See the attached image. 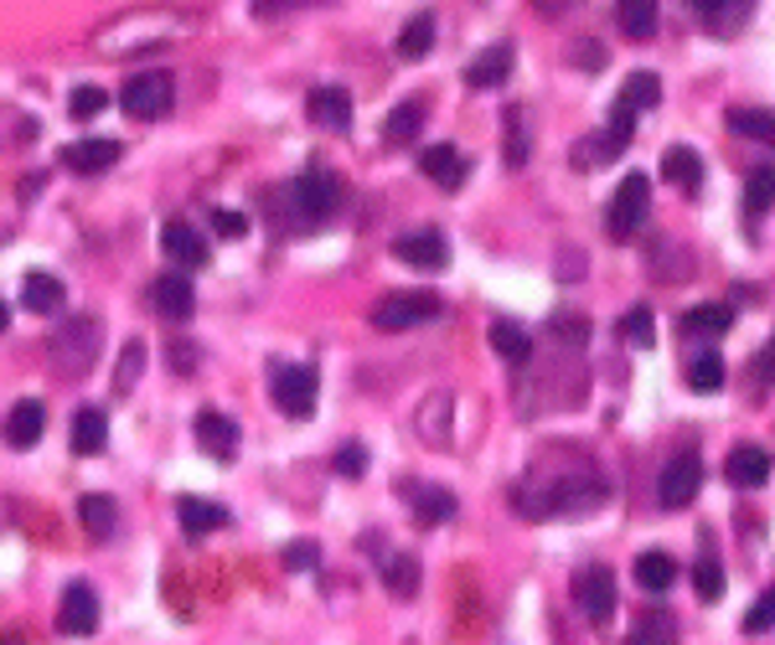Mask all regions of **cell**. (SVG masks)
<instances>
[{"mask_svg": "<svg viewBox=\"0 0 775 645\" xmlns=\"http://www.w3.org/2000/svg\"><path fill=\"white\" fill-rule=\"evenodd\" d=\"M171 362H177V372H192V367H197V346H186V341H181V346H171Z\"/></svg>", "mask_w": 775, "mask_h": 645, "instance_id": "56", "label": "cell"}, {"mask_svg": "<svg viewBox=\"0 0 775 645\" xmlns=\"http://www.w3.org/2000/svg\"><path fill=\"white\" fill-rule=\"evenodd\" d=\"M388 248H393V258L409 264V269H445V264H450V243H445V233H435V228L398 233Z\"/></svg>", "mask_w": 775, "mask_h": 645, "instance_id": "12", "label": "cell"}, {"mask_svg": "<svg viewBox=\"0 0 775 645\" xmlns=\"http://www.w3.org/2000/svg\"><path fill=\"white\" fill-rule=\"evenodd\" d=\"M120 104H124V114H135V119H160V114H171V104H177V83H171L166 68H145L135 78H124Z\"/></svg>", "mask_w": 775, "mask_h": 645, "instance_id": "7", "label": "cell"}, {"mask_svg": "<svg viewBox=\"0 0 775 645\" xmlns=\"http://www.w3.org/2000/svg\"><path fill=\"white\" fill-rule=\"evenodd\" d=\"M574 605L590 625H610L616 620V573L605 563H590L574 573Z\"/></svg>", "mask_w": 775, "mask_h": 645, "instance_id": "8", "label": "cell"}, {"mask_svg": "<svg viewBox=\"0 0 775 645\" xmlns=\"http://www.w3.org/2000/svg\"><path fill=\"white\" fill-rule=\"evenodd\" d=\"M662 181H673L682 186L688 196L703 192V156H698L693 145H673L667 156H662Z\"/></svg>", "mask_w": 775, "mask_h": 645, "instance_id": "26", "label": "cell"}, {"mask_svg": "<svg viewBox=\"0 0 775 645\" xmlns=\"http://www.w3.org/2000/svg\"><path fill=\"white\" fill-rule=\"evenodd\" d=\"M403 501L419 511V522H424V527H445V522L456 516V496H450V490H439V486H429V480L403 486Z\"/></svg>", "mask_w": 775, "mask_h": 645, "instance_id": "21", "label": "cell"}, {"mask_svg": "<svg viewBox=\"0 0 775 645\" xmlns=\"http://www.w3.org/2000/svg\"><path fill=\"white\" fill-rule=\"evenodd\" d=\"M512 62H517L512 41H492L486 52H476V58H471V68H465V83H471V88H501V83L512 78Z\"/></svg>", "mask_w": 775, "mask_h": 645, "instance_id": "16", "label": "cell"}, {"mask_svg": "<svg viewBox=\"0 0 775 645\" xmlns=\"http://www.w3.org/2000/svg\"><path fill=\"white\" fill-rule=\"evenodd\" d=\"M698 490H703V454H693V450L673 454V460L662 465V480H656V501H662V511L693 507Z\"/></svg>", "mask_w": 775, "mask_h": 645, "instance_id": "9", "label": "cell"}, {"mask_svg": "<svg viewBox=\"0 0 775 645\" xmlns=\"http://www.w3.org/2000/svg\"><path fill=\"white\" fill-rule=\"evenodd\" d=\"M269 398L284 418H311L320 398V372L311 362H275L269 367Z\"/></svg>", "mask_w": 775, "mask_h": 645, "instance_id": "5", "label": "cell"}, {"mask_svg": "<svg viewBox=\"0 0 775 645\" xmlns=\"http://www.w3.org/2000/svg\"><path fill=\"white\" fill-rule=\"evenodd\" d=\"M150 300H156V315H166V320H192L197 315V290H192V279L181 275H160L156 290H150Z\"/></svg>", "mask_w": 775, "mask_h": 645, "instance_id": "14", "label": "cell"}, {"mask_svg": "<svg viewBox=\"0 0 775 645\" xmlns=\"http://www.w3.org/2000/svg\"><path fill=\"white\" fill-rule=\"evenodd\" d=\"M337 470L347 475V480H358L362 470H367V450H362L358 439H352V445H341V450H337Z\"/></svg>", "mask_w": 775, "mask_h": 645, "instance_id": "49", "label": "cell"}, {"mask_svg": "<svg viewBox=\"0 0 775 645\" xmlns=\"http://www.w3.org/2000/svg\"><path fill=\"white\" fill-rule=\"evenodd\" d=\"M177 516H181V532H186V537H207V532L228 527V507H218V501H202V496H181Z\"/></svg>", "mask_w": 775, "mask_h": 645, "instance_id": "24", "label": "cell"}, {"mask_svg": "<svg viewBox=\"0 0 775 645\" xmlns=\"http://www.w3.org/2000/svg\"><path fill=\"white\" fill-rule=\"evenodd\" d=\"M616 26L631 41H646L656 32V0H616Z\"/></svg>", "mask_w": 775, "mask_h": 645, "instance_id": "31", "label": "cell"}, {"mask_svg": "<svg viewBox=\"0 0 775 645\" xmlns=\"http://www.w3.org/2000/svg\"><path fill=\"white\" fill-rule=\"evenodd\" d=\"M419 171H424L429 181H439V186H450V192H456L460 181L471 177V160L460 156L456 145H424V150H419Z\"/></svg>", "mask_w": 775, "mask_h": 645, "instance_id": "18", "label": "cell"}, {"mask_svg": "<svg viewBox=\"0 0 775 645\" xmlns=\"http://www.w3.org/2000/svg\"><path fill=\"white\" fill-rule=\"evenodd\" d=\"M450 392H435V413L424 418V429H429V445H445V413H450Z\"/></svg>", "mask_w": 775, "mask_h": 645, "instance_id": "52", "label": "cell"}, {"mask_svg": "<svg viewBox=\"0 0 775 645\" xmlns=\"http://www.w3.org/2000/svg\"><path fill=\"white\" fill-rule=\"evenodd\" d=\"M62 300H68V290H62L58 275H26V290H21V305L32 315H52L62 311Z\"/></svg>", "mask_w": 775, "mask_h": 645, "instance_id": "30", "label": "cell"}, {"mask_svg": "<svg viewBox=\"0 0 775 645\" xmlns=\"http://www.w3.org/2000/svg\"><path fill=\"white\" fill-rule=\"evenodd\" d=\"M724 480L739 490H760L765 480H771V454L760 450V445H739V450H729V460H724Z\"/></svg>", "mask_w": 775, "mask_h": 645, "instance_id": "17", "label": "cell"}, {"mask_svg": "<svg viewBox=\"0 0 775 645\" xmlns=\"http://www.w3.org/2000/svg\"><path fill=\"white\" fill-rule=\"evenodd\" d=\"M279 563L290 568V573H311V568L320 563V543H311V537H295V543H284V548H279Z\"/></svg>", "mask_w": 775, "mask_h": 645, "instance_id": "45", "label": "cell"}, {"mask_svg": "<svg viewBox=\"0 0 775 645\" xmlns=\"http://www.w3.org/2000/svg\"><path fill=\"white\" fill-rule=\"evenodd\" d=\"M424 119H429L424 98H403V104H393L388 119H383V139H388V145H414V139L424 135Z\"/></svg>", "mask_w": 775, "mask_h": 645, "instance_id": "23", "label": "cell"}, {"mask_svg": "<svg viewBox=\"0 0 775 645\" xmlns=\"http://www.w3.org/2000/svg\"><path fill=\"white\" fill-rule=\"evenodd\" d=\"M47 429V409H41V398H21L16 409L5 413V445L11 450H32Z\"/></svg>", "mask_w": 775, "mask_h": 645, "instance_id": "19", "label": "cell"}, {"mask_svg": "<svg viewBox=\"0 0 775 645\" xmlns=\"http://www.w3.org/2000/svg\"><path fill=\"white\" fill-rule=\"evenodd\" d=\"M197 445L207 454H218V460H233V454H239V424L218 409H202L197 413Z\"/></svg>", "mask_w": 775, "mask_h": 645, "instance_id": "20", "label": "cell"}, {"mask_svg": "<svg viewBox=\"0 0 775 645\" xmlns=\"http://www.w3.org/2000/svg\"><path fill=\"white\" fill-rule=\"evenodd\" d=\"M104 104H109V94H104L99 83H78V88L68 94V114H73V119H94V114H104Z\"/></svg>", "mask_w": 775, "mask_h": 645, "instance_id": "44", "label": "cell"}, {"mask_svg": "<svg viewBox=\"0 0 775 645\" xmlns=\"http://www.w3.org/2000/svg\"><path fill=\"white\" fill-rule=\"evenodd\" d=\"M140 367H145V341H130V352H124L120 372H114V388H120V392L135 388V382H140Z\"/></svg>", "mask_w": 775, "mask_h": 645, "instance_id": "48", "label": "cell"}, {"mask_svg": "<svg viewBox=\"0 0 775 645\" xmlns=\"http://www.w3.org/2000/svg\"><path fill=\"white\" fill-rule=\"evenodd\" d=\"M501 119H507V166L522 171V166H528V150H533V139H528V114H522V104H512Z\"/></svg>", "mask_w": 775, "mask_h": 645, "instance_id": "38", "label": "cell"}, {"mask_svg": "<svg viewBox=\"0 0 775 645\" xmlns=\"http://www.w3.org/2000/svg\"><path fill=\"white\" fill-rule=\"evenodd\" d=\"M114 160H120V139H73V145H62V166L78 171V177H104Z\"/></svg>", "mask_w": 775, "mask_h": 645, "instance_id": "15", "label": "cell"}, {"mask_svg": "<svg viewBox=\"0 0 775 645\" xmlns=\"http://www.w3.org/2000/svg\"><path fill=\"white\" fill-rule=\"evenodd\" d=\"M626 645H677V625L667 614H646V620L626 635Z\"/></svg>", "mask_w": 775, "mask_h": 645, "instance_id": "43", "label": "cell"}, {"mask_svg": "<svg viewBox=\"0 0 775 645\" xmlns=\"http://www.w3.org/2000/svg\"><path fill=\"white\" fill-rule=\"evenodd\" d=\"M620 150H626V145H620V139L605 130V135H584V139H579L574 156H569V160H574L579 171H595V166H610Z\"/></svg>", "mask_w": 775, "mask_h": 645, "instance_id": "35", "label": "cell"}, {"mask_svg": "<svg viewBox=\"0 0 775 645\" xmlns=\"http://www.w3.org/2000/svg\"><path fill=\"white\" fill-rule=\"evenodd\" d=\"M775 207V166H760V171H750V181H744V212L760 217Z\"/></svg>", "mask_w": 775, "mask_h": 645, "instance_id": "39", "label": "cell"}, {"mask_svg": "<svg viewBox=\"0 0 775 645\" xmlns=\"http://www.w3.org/2000/svg\"><path fill=\"white\" fill-rule=\"evenodd\" d=\"M688 5H693L698 16H714V11H718V5H724V0H688Z\"/></svg>", "mask_w": 775, "mask_h": 645, "instance_id": "58", "label": "cell"}, {"mask_svg": "<svg viewBox=\"0 0 775 645\" xmlns=\"http://www.w3.org/2000/svg\"><path fill=\"white\" fill-rule=\"evenodd\" d=\"M305 114L316 130H331V135H347L352 130V94L341 83H320L305 94Z\"/></svg>", "mask_w": 775, "mask_h": 645, "instance_id": "10", "label": "cell"}, {"mask_svg": "<svg viewBox=\"0 0 775 645\" xmlns=\"http://www.w3.org/2000/svg\"><path fill=\"white\" fill-rule=\"evenodd\" d=\"M311 5H331V0H254L249 11H254V21H275L290 11H311Z\"/></svg>", "mask_w": 775, "mask_h": 645, "instance_id": "47", "label": "cell"}, {"mask_svg": "<svg viewBox=\"0 0 775 645\" xmlns=\"http://www.w3.org/2000/svg\"><path fill=\"white\" fill-rule=\"evenodd\" d=\"M213 228H218L222 238H243V233H249V217H243V212H228V207H218V212H213Z\"/></svg>", "mask_w": 775, "mask_h": 645, "instance_id": "53", "label": "cell"}, {"mask_svg": "<svg viewBox=\"0 0 775 645\" xmlns=\"http://www.w3.org/2000/svg\"><path fill=\"white\" fill-rule=\"evenodd\" d=\"M104 445H109V418H104V409L73 413V454H104Z\"/></svg>", "mask_w": 775, "mask_h": 645, "instance_id": "29", "label": "cell"}, {"mask_svg": "<svg viewBox=\"0 0 775 645\" xmlns=\"http://www.w3.org/2000/svg\"><path fill=\"white\" fill-rule=\"evenodd\" d=\"M765 630H775V584L744 609V635H765Z\"/></svg>", "mask_w": 775, "mask_h": 645, "instance_id": "46", "label": "cell"}, {"mask_svg": "<svg viewBox=\"0 0 775 645\" xmlns=\"http://www.w3.org/2000/svg\"><path fill=\"white\" fill-rule=\"evenodd\" d=\"M724 124L744 139H760V145H775V109H729Z\"/></svg>", "mask_w": 775, "mask_h": 645, "instance_id": "33", "label": "cell"}, {"mask_svg": "<svg viewBox=\"0 0 775 645\" xmlns=\"http://www.w3.org/2000/svg\"><path fill=\"white\" fill-rule=\"evenodd\" d=\"M620 336H626L631 346H652V341H656V320H652V305H631V311L620 315Z\"/></svg>", "mask_w": 775, "mask_h": 645, "instance_id": "42", "label": "cell"}, {"mask_svg": "<svg viewBox=\"0 0 775 645\" xmlns=\"http://www.w3.org/2000/svg\"><path fill=\"white\" fill-rule=\"evenodd\" d=\"M537 11H543V16H569V11H574L579 0H533Z\"/></svg>", "mask_w": 775, "mask_h": 645, "instance_id": "57", "label": "cell"}, {"mask_svg": "<svg viewBox=\"0 0 775 645\" xmlns=\"http://www.w3.org/2000/svg\"><path fill=\"white\" fill-rule=\"evenodd\" d=\"M616 98L631 109V114H646V109H656V104H662V78H656V73H631V78L620 83Z\"/></svg>", "mask_w": 775, "mask_h": 645, "instance_id": "34", "label": "cell"}, {"mask_svg": "<svg viewBox=\"0 0 775 645\" xmlns=\"http://www.w3.org/2000/svg\"><path fill=\"white\" fill-rule=\"evenodd\" d=\"M58 630L62 635H94V630H99V594H94V584L73 579V584L62 588Z\"/></svg>", "mask_w": 775, "mask_h": 645, "instance_id": "11", "label": "cell"}, {"mask_svg": "<svg viewBox=\"0 0 775 645\" xmlns=\"http://www.w3.org/2000/svg\"><path fill=\"white\" fill-rule=\"evenodd\" d=\"M347 207V181L337 177V171H320V166H311V171H300L290 186H279L275 192V212H279V228L284 233H316L320 222H331V217Z\"/></svg>", "mask_w": 775, "mask_h": 645, "instance_id": "1", "label": "cell"}, {"mask_svg": "<svg viewBox=\"0 0 775 645\" xmlns=\"http://www.w3.org/2000/svg\"><path fill=\"white\" fill-rule=\"evenodd\" d=\"M548 336H554L558 346H584V341H590V320H584V315H574V311H554L548 315Z\"/></svg>", "mask_w": 775, "mask_h": 645, "instance_id": "41", "label": "cell"}, {"mask_svg": "<svg viewBox=\"0 0 775 645\" xmlns=\"http://www.w3.org/2000/svg\"><path fill=\"white\" fill-rule=\"evenodd\" d=\"M750 372H755V382H760V388H775V336H771V341H765V346L755 352Z\"/></svg>", "mask_w": 775, "mask_h": 645, "instance_id": "50", "label": "cell"}, {"mask_svg": "<svg viewBox=\"0 0 775 645\" xmlns=\"http://www.w3.org/2000/svg\"><path fill=\"white\" fill-rule=\"evenodd\" d=\"M78 522L94 543H114V532H120V507H114V496H78Z\"/></svg>", "mask_w": 775, "mask_h": 645, "instance_id": "25", "label": "cell"}, {"mask_svg": "<svg viewBox=\"0 0 775 645\" xmlns=\"http://www.w3.org/2000/svg\"><path fill=\"white\" fill-rule=\"evenodd\" d=\"M99 346H104L99 315H68L58 331L47 336V356H52L58 377H88L94 362H99Z\"/></svg>", "mask_w": 775, "mask_h": 645, "instance_id": "3", "label": "cell"}, {"mask_svg": "<svg viewBox=\"0 0 775 645\" xmlns=\"http://www.w3.org/2000/svg\"><path fill=\"white\" fill-rule=\"evenodd\" d=\"M605 130H610V135L626 145V139L637 135V114H631V109H626V104L616 98V104H610V124H605Z\"/></svg>", "mask_w": 775, "mask_h": 645, "instance_id": "51", "label": "cell"}, {"mask_svg": "<svg viewBox=\"0 0 775 645\" xmlns=\"http://www.w3.org/2000/svg\"><path fill=\"white\" fill-rule=\"evenodd\" d=\"M605 501V480L600 475H554V480H517L512 507L522 516H569V511H595Z\"/></svg>", "mask_w": 775, "mask_h": 645, "instance_id": "2", "label": "cell"}, {"mask_svg": "<svg viewBox=\"0 0 775 645\" xmlns=\"http://www.w3.org/2000/svg\"><path fill=\"white\" fill-rule=\"evenodd\" d=\"M378 573H383V588L393 594V599H414L419 594V558H409V552H388L378 563Z\"/></svg>", "mask_w": 775, "mask_h": 645, "instance_id": "28", "label": "cell"}, {"mask_svg": "<svg viewBox=\"0 0 775 645\" xmlns=\"http://www.w3.org/2000/svg\"><path fill=\"white\" fill-rule=\"evenodd\" d=\"M682 377H688V388H698V392H718V388H724V356H718V352L688 356Z\"/></svg>", "mask_w": 775, "mask_h": 645, "instance_id": "37", "label": "cell"}, {"mask_svg": "<svg viewBox=\"0 0 775 645\" xmlns=\"http://www.w3.org/2000/svg\"><path fill=\"white\" fill-rule=\"evenodd\" d=\"M569 58L584 62V73H600V68H605V47H600V41H584V47H574Z\"/></svg>", "mask_w": 775, "mask_h": 645, "instance_id": "54", "label": "cell"}, {"mask_svg": "<svg viewBox=\"0 0 775 645\" xmlns=\"http://www.w3.org/2000/svg\"><path fill=\"white\" fill-rule=\"evenodd\" d=\"M5 326H11V305L0 300V331H5Z\"/></svg>", "mask_w": 775, "mask_h": 645, "instance_id": "59", "label": "cell"}, {"mask_svg": "<svg viewBox=\"0 0 775 645\" xmlns=\"http://www.w3.org/2000/svg\"><path fill=\"white\" fill-rule=\"evenodd\" d=\"M445 315V300L435 290H388L367 311V320L378 326V331H414V326H429Z\"/></svg>", "mask_w": 775, "mask_h": 645, "instance_id": "4", "label": "cell"}, {"mask_svg": "<svg viewBox=\"0 0 775 645\" xmlns=\"http://www.w3.org/2000/svg\"><path fill=\"white\" fill-rule=\"evenodd\" d=\"M631 573H637V584L646 588V594H667V588L677 584V558L667 548H652V552H641Z\"/></svg>", "mask_w": 775, "mask_h": 645, "instance_id": "27", "label": "cell"}, {"mask_svg": "<svg viewBox=\"0 0 775 645\" xmlns=\"http://www.w3.org/2000/svg\"><path fill=\"white\" fill-rule=\"evenodd\" d=\"M160 254L171 258L177 269H202L207 264V238L192 222H166L160 228Z\"/></svg>", "mask_w": 775, "mask_h": 645, "instance_id": "13", "label": "cell"}, {"mask_svg": "<svg viewBox=\"0 0 775 645\" xmlns=\"http://www.w3.org/2000/svg\"><path fill=\"white\" fill-rule=\"evenodd\" d=\"M558 279H564V284H574V279H584V254H574V248H564V254H558Z\"/></svg>", "mask_w": 775, "mask_h": 645, "instance_id": "55", "label": "cell"}, {"mask_svg": "<svg viewBox=\"0 0 775 645\" xmlns=\"http://www.w3.org/2000/svg\"><path fill=\"white\" fill-rule=\"evenodd\" d=\"M735 326V311L729 305H693V311L682 315V331L688 336H724Z\"/></svg>", "mask_w": 775, "mask_h": 645, "instance_id": "36", "label": "cell"}, {"mask_svg": "<svg viewBox=\"0 0 775 645\" xmlns=\"http://www.w3.org/2000/svg\"><path fill=\"white\" fill-rule=\"evenodd\" d=\"M486 341H492V352L501 356V362H512V367H528V356H533V331L522 326V320H492V331H486Z\"/></svg>", "mask_w": 775, "mask_h": 645, "instance_id": "22", "label": "cell"}, {"mask_svg": "<svg viewBox=\"0 0 775 645\" xmlns=\"http://www.w3.org/2000/svg\"><path fill=\"white\" fill-rule=\"evenodd\" d=\"M646 217H652V181L641 177V171H631V177L620 181L610 212H605V233L616 238V243H631V238H641Z\"/></svg>", "mask_w": 775, "mask_h": 645, "instance_id": "6", "label": "cell"}, {"mask_svg": "<svg viewBox=\"0 0 775 645\" xmlns=\"http://www.w3.org/2000/svg\"><path fill=\"white\" fill-rule=\"evenodd\" d=\"M693 588L703 605H714V599H724V563H718L714 552H703L693 563Z\"/></svg>", "mask_w": 775, "mask_h": 645, "instance_id": "40", "label": "cell"}, {"mask_svg": "<svg viewBox=\"0 0 775 645\" xmlns=\"http://www.w3.org/2000/svg\"><path fill=\"white\" fill-rule=\"evenodd\" d=\"M435 47V11H419V16L403 21V32H398V58H424Z\"/></svg>", "mask_w": 775, "mask_h": 645, "instance_id": "32", "label": "cell"}]
</instances>
